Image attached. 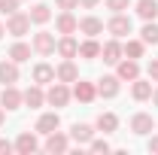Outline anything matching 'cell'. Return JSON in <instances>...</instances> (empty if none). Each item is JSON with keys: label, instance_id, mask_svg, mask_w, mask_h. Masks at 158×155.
<instances>
[{"label": "cell", "instance_id": "obj_40", "mask_svg": "<svg viewBox=\"0 0 158 155\" xmlns=\"http://www.w3.org/2000/svg\"><path fill=\"white\" fill-rule=\"evenodd\" d=\"M3 119H6V116H3V110H0V125H3Z\"/></svg>", "mask_w": 158, "mask_h": 155}, {"label": "cell", "instance_id": "obj_3", "mask_svg": "<svg viewBox=\"0 0 158 155\" xmlns=\"http://www.w3.org/2000/svg\"><path fill=\"white\" fill-rule=\"evenodd\" d=\"M131 27H134V24H131V19H128V15H122V12H113V19L106 21V31H110L116 40L128 37V34H131Z\"/></svg>", "mask_w": 158, "mask_h": 155}, {"label": "cell", "instance_id": "obj_32", "mask_svg": "<svg viewBox=\"0 0 158 155\" xmlns=\"http://www.w3.org/2000/svg\"><path fill=\"white\" fill-rule=\"evenodd\" d=\"M88 146H91V152H110V143H106V140H94V137H91Z\"/></svg>", "mask_w": 158, "mask_h": 155}, {"label": "cell", "instance_id": "obj_36", "mask_svg": "<svg viewBox=\"0 0 158 155\" xmlns=\"http://www.w3.org/2000/svg\"><path fill=\"white\" fill-rule=\"evenodd\" d=\"M98 3H100V0H79V6H82V9H94Z\"/></svg>", "mask_w": 158, "mask_h": 155}, {"label": "cell", "instance_id": "obj_4", "mask_svg": "<svg viewBox=\"0 0 158 155\" xmlns=\"http://www.w3.org/2000/svg\"><path fill=\"white\" fill-rule=\"evenodd\" d=\"M131 131L140 137H146V134H152L155 131V119L149 116V113H137V116L131 119Z\"/></svg>", "mask_w": 158, "mask_h": 155}, {"label": "cell", "instance_id": "obj_22", "mask_svg": "<svg viewBox=\"0 0 158 155\" xmlns=\"http://www.w3.org/2000/svg\"><path fill=\"white\" fill-rule=\"evenodd\" d=\"M24 103H27L31 110H40V107L46 103V94H43V88H40L37 82H34V85H31V88L24 91Z\"/></svg>", "mask_w": 158, "mask_h": 155}, {"label": "cell", "instance_id": "obj_21", "mask_svg": "<svg viewBox=\"0 0 158 155\" xmlns=\"http://www.w3.org/2000/svg\"><path fill=\"white\" fill-rule=\"evenodd\" d=\"M55 27H58V34H76V31H79V21L73 19V12H61L58 21H55Z\"/></svg>", "mask_w": 158, "mask_h": 155}, {"label": "cell", "instance_id": "obj_7", "mask_svg": "<svg viewBox=\"0 0 158 155\" xmlns=\"http://www.w3.org/2000/svg\"><path fill=\"white\" fill-rule=\"evenodd\" d=\"M0 103H3L6 110H19L21 103H24V94H21L15 85H6V88L0 91Z\"/></svg>", "mask_w": 158, "mask_h": 155}, {"label": "cell", "instance_id": "obj_27", "mask_svg": "<svg viewBox=\"0 0 158 155\" xmlns=\"http://www.w3.org/2000/svg\"><path fill=\"white\" fill-rule=\"evenodd\" d=\"M9 58L15 61V64H24V61L31 58V46H27V43H15V46L9 49Z\"/></svg>", "mask_w": 158, "mask_h": 155}, {"label": "cell", "instance_id": "obj_10", "mask_svg": "<svg viewBox=\"0 0 158 155\" xmlns=\"http://www.w3.org/2000/svg\"><path fill=\"white\" fill-rule=\"evenodd\" d=\"M67 149H70V137L67 134H58V131L46 134V152H67Z\"/></svg>", "mask_w": 158, "mask_h": 155}, {"label": "cell", "instance_id": "obj_35", "mask_svg": "<svg viewBox=\"0 0 158 155\" xmlns=\"http://www.w3.org/2000/svg\"><path fill=\"white\" fill-rule=\"evenodd\" d=\"M12 149H15V146H12L9 140H0V155H9Z\"/></svg>", "mask_w": 158, "mask_h": 155}, {"label": "cell", "instance_id": "obj_34", "mask_svg": "<svg viewBox=\"0 0 158 155\" xmlns=\"http://www.w3.org/2000/svg\"><path fill=\"white\" fill-rule=\"evenodd\" d=\"M149 79H152V82H158V58L149 61Z\"/></svg>", "mask_w": 158, "mask_h": 155}, {"label": "cell", "instance_id": "obj_6", "mask_svg": "<svg viewBox=\"0 0 158 155\" xmlns=\"http://www.w3.org/2000/svg\"><path fill=\"white\" fill-rule=\"evenodd\" d=\"M34 52H40V55H52V52H55V34H49V31L34 34Z\"/></svg>", "mask_w": 158, "mask_h": 155}, {"label": "cell", "instance_id": "obj_8", "mask_svg": "<svg viewBox=\"0 0 158 155\" xmlns=\"http://www.w3.org/2000/svg\"><path fill=\"white\" fill-rule=\"evenodd\" d=\"M122 55H125V49H122V43H118V40H110V43H103V46H100V58L106 61V64H118Z\"/></svg>", "mask_w": 158, "mask_h": 155}, {"label": "cell", "instance_id": "obj_33", "mask_svg": "<svg viewBox=\"0 0 158 155\" xmlns=\"http://www.w3.org/2000/svg\"><path fill=\"white\" fill-rule=\"evenodd\" d=\"M55 3H58L64 12H70V9H76V6H79V0H55Z\"/></svg>", "mask_w": 158, "mask_h": 155}, {"label": "cell", "instance_id": "obj_15", "mask_svg": "<svg viewBox=\"0 0 158 155\" xmlns=\"http://www.w3.org/2000/svg\"><path fill=\"white\" fill-rule=\"evenodd\" d=\"M0 82H3V85H15V82H19V64L12 58L0 61Z\"/></svg>", "mask_w": 158, "mask_h": 155}, {"label": "cell", "instance_id": "obj_39", "mask_svg": "<svg viewBox=\"0 0 158 155\" xmlns=\"http://www.w3.org/2000/svg\"><path fill=\"white\" fill-rule=\"evenodd\" d=\"M3 34H6V27H3V24H0V37H3Z\"/></svg>", "mask_w": 158, "mask_h": 155}, {"label": "cell", "instance_id": "obj_12", "mask_svg": "<svg viewBox=\"0 0 158 155\" xmlns=\"http://www.w3.org/2000/svg\"><path fill=\"white\" fill-rule=\"evenodd\" d=\"M116 67H118V70H116V76H118V79H128V82H134V79L140 76V64H137L134 58H128V61L122 58Z\"/></svg>", "mask_w": 158, "mask_h": 155}, {"label": "cell", "instance_id": "obj_11", "mask_svg": "<svg viewBox=\"0 0 158 155\" xmlns=\"http://www.w3.org/2000/svg\"><path fill=\"white\" fill-rule=\"evenodd\" d=\"M55 49H58L61 58H76V55H79V43L73 40V34H64V37L55 43Z\"/></svg>", "mask_w": 158, "mask_h": 155}, {"label": "cell", "instance_id": "obj_9", "mask_svg": "<svg viewBox=\"0 0 158 155\" xmlns=\"http://www.w3.org/2000/svg\"><path fill=\"white\" fill-rule=\"evenodd\" d=\"M73 97L82 100V103H91V100L98 97V85H91V82H85V79H76V85H73Z\"/></svg>", "mask_w": 158, "mask_h": 155}, {"label": "cell", "instance_id": "obj_28", "mask_svg": "<svg viewBox=\"0 0 158 155\" xmlns=\"http://www.w3.org/2000/svg\"><path fill=\"white\" fill-rule=\"evenodd\" d=\"M122 49H125V55H128V58L137 61V58H143V49H146V43H143V40H128Z\"/></svg>", "mask_w": 158, "mask_h": 155}, {"label": "cell", "instance_id": "obj_31", "mask_svg": "<svg viewBox=\"0 0 158 155\" xmlns=\"http://www.w3.org/2000/svg\"><path fill=\"white\" fill-rule=\"evenodd\" d=\"M131 6V0H106V9H113V12H125Z\"/></svg>", "mask_w": 158, "mask_h": 155}, {"label": "cell", "instance_id": "obj_20", "mask_svg": "<svg viewBox=\"0 0 158 155\" xmlns=\"http://www.w3.org/2000/svg\"><path fill=\"white\" fill-rule=\"evenodd\" d=\"M79 58H85V61L100 58V43H98L94 37H88L85 43H79Z\"/></svg>", "mask_w": 158, "mask_h": 155}, {"label": "cell", "instance_id": "obj_30", "mask_svg": "<svg viewBox=\"0 0 158 155\" xmlns=\"http://www.w3.org/2000/svg\"><path fill=\"white\" fill-rule=\"evenodd\" d=\"M0 12H3V15L19 12V0H0Z\"/></svg>", "mask_w": 158, "mask_h": 155}, {"label": "cell", "instance_id": "obj_24", "mask_svg": "<svg viewBox=\"0 0 158 155\" xmlns=\"http://www.w3.org/2000/svg\"><path fill=\"white\" fill-rule=\"evenodd\" d=\"M131 94H134V100H149L152 97V82H143V79H134V85H131Z\"/></svg>", "mask_w": 158, "mask_h": 155}, {"label": "cell", "instance_id": "obj_29", "mask_svg": "<svg viewBox=\"0 0 158 155\" xmlns=\"http://www.w3.org/2000/svg\"><path fill=\"white\" fill-rule=\"evenodd\" d=\"M140 40H143V43H158V24L155 21H146V24H143Z\"/></svg>", "mask_w": 158, "mask_h": 155}, {"label": "cell", "instance_id": "obj_17", "mask_svg": "<svg viewBox=\"0 0 158 155\" xmlns=\"http://www.w3.org/2000/svg\"><path fill=\"white\" fill-rule=\"evenodd\" d=\"M34 82L37 85H52L55 82V67L52 64H37L34 67Z\"/></svg>", "mask_w": 158, "mask_h": 155}, {"label": "cell", "instance_id": "obj_1", "mask_svg": "<svg viewBox=\"0 0 158 155\" xmlns=\"http://www.w3.org/2000/svg\"><path fill=\"white\" fill-rule=\"evenodd\" d=\"M46 100L52 103V107H67L70 103V88H67V82H61V79H55L52 85H49V91H46Z\"/></svg>", "mask_w": 158, "mask_h": 155}, {"label": "cell", "instance_id": "obj_26", "mask_svg": "<svg viewBox=\"0 0 158 155\" xmlns=\"http://www.w3.org/2000/svg\"><path fill=\"white\" fill-rule=\"evenodd\" d=\"M27 15H31V21H34V24H46V21L52 19V9H49L46 3H37V6H34Z\"/></svg>", "mask_w": 158, "mask_h": 155}, {"label": "cell", "instance_id": "obj_18", "mask_svg": "<svg viewBox=\"0 0 158 155\" xmlns=\"http://www.w3.org/2000/svg\"><path fill=\"white\" fill-rule=\"evenodd\" d=\"M91 137H94V128L85 122H76L70 128V140H76V143H91Z\"/></svg>", "mask_w": 158, "mask_h": 155}, {"label": "cell", "instance_id": "obj_38", "mask_svg": "<svg viewBox=\"0 0 158 155\" xmlns=\"http://www.w3.org/2000/svg\"><path fill=\"white\" fill-rule=\"evenodd\" d=\"M152 103L158 107V88H152Z\"/></svg>", "mask_w": 158, "mask_h": 155}, {"label": "cell", "instance_id": "obj_19", "mask_svg": "<svg viewBox=\"0 0 158 155\" xmlns=\"http://www.w3.org/2000/svg\"><path fill=\"white\" fill-rule=\"evenodd\" d=\"M137 15L143 21H155L158 19V0H137Z\"/></svg>", "mask_w": 158, "mask_h": 155}, {"label": "cell", "instance_id": "obj_25", "mask_svg": "<svg viewBox=\"0 0 158 155\" xmlns=\"http://www.w3.org/2000/svg\"><path fill=\"white\" fill-rule=\"evenodd\" d=\"M116 128H118V116H116V113H100V116H98V131L113 134Z\"/></svg>", "mask_w": 158, "mask_h": 155}, {"label": "cell", "instance_id": "obj_2", "mask_svg": "<svg viewBox=\"0 0 158 155\" xmlns=\"http://www.w3.org/2000/svg\"><path fill=\"white\" fill-rule=\"evenodd\" d=\"M31 31V15H24V12H12L9 19H6V34H12V37H24Z\"/></svg>", "mask_w": 158, "mask_h": 155}, {"label": "cell", "instance_id": "obj_37", "mask_svg": "<svg viewBox=\"0 0 158 155\" xmlns=\"http://www.w3.org/2000/svg\"><path fill=\"white\" fill-rule=\"evenodd\" d=\"M149 152L158 155V137H152V140H149Z\"/></svg>", "mask_w": 158, "mask_h": 155}, {"label": "cell", "instance_id": "obj_16", "mask_svg": "<svg viewBox=\"0 0 158 155\" xmlns=\"http://www.w3.org/2000/svg\"><path fill=\"white\" fill-rule=\"evenodd\" d=\"M79 31H82L85 37H98V34H103V21H100L98 15H85V19L79 21Z\"/></svg>", "mask_w": 158, "mask_h": 155}, {"label": "cell", "instance_id": "obj_13", "mask_svg": "<svg viewBox=\"0 0 158 155\" xmlns=\"http://www.w3.org/2000/svg\"><path fill=\"white\" fill-rule=\"evenodd\" d=\"M55 79H61V82H76L79 79V67L73 64V58H64V64H58Z\"/></svg>", "mask_w": 158, "mask_h": 155}, {"label": "cell", "instance_id": "obj_14", "mask_svg": "<svg viewBox=\"0 0 158 155\" xmlns=\"http://www.w3.org/2000/svg\"><path fill=\"white\" fill-rule=\"evenodd\" d=\"M58 125H61L58 113H43L37 119V134H52V131H58Z\"/></svg>", "mask_w": 158, "mask_h": 155}, {"label": "cell", "instance_id": "obj_23", "mask_svg": "<svg viewBox=\"0 0 158 155\" xmlns=\"http://www.w3.org/2000/svg\"><path fill=\"white\" fill-rule=\"evenodd\" d=\"M98 94L100 97H116L118 94V76H103L98 82Z\"/></svg>", "mask_w": 158, "mask_h": 155}, {"label": "cell", "instance_id": "obj_5", "mask_svg": "<svg viewBox=\"0 0 158 155\" xmlns=\"http://www.w3.org/2000/svg\"><path fill=\"white\" fill-rule=\"evenodd\" d=\"M12 146H15V152H19V155H31V152H37V149H40V140H37V134L24 131V134H19V140H15Z\"/></svg>", "mask_w": 158, "mask_h": 155}]
</instances>
